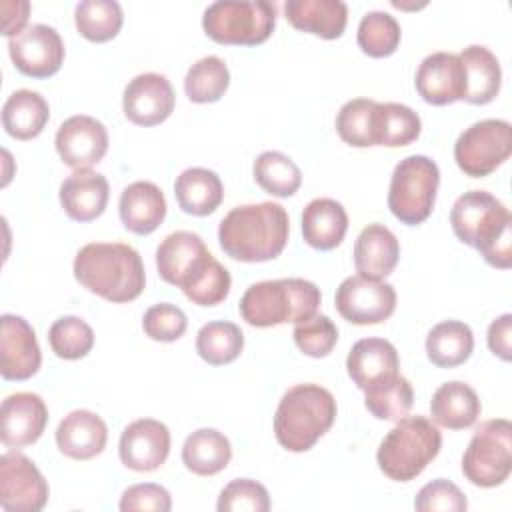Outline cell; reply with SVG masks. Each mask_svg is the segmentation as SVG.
Returning <instances> with one entry per match:
<instances>
[{
    "label": "cell",
    "mask_w": 512,
    "mask_h": 512,
    "mask_svg": "<svg viewBox=\"0 0 512 512\" xmlns=\"http://www.w3.org/2000/svg\"><path fill=\"white\" fill-rule=\"evenodd\" d=\"M156 268L164 282L178 286L196 306H216L230 292V272L190 230H176L158 244Z\"/></svg>",
    "instance_id": "cell-1"
},
{
    "label": "cell",
    "mask_w": 512,
    "mask_h": 512,
    "mask_svg": "<svg viewBox=\"0 0 512 512\" xmlns=\"http://www.w3.org/2000/svg\"><path fill=\"white\" fill-rule=\"evenodd\" d=\"M290 220L284 206L258 202L232 208L218 226V242L226 256L240 262H268L282 254Z\"/></svg>",
    "instance_id": "cell-2"
},
{
    "label": "cell",
    "mask_w": 512,
    "mask_h": 512,
    "mask_svg": "<svg viewBox=\"0 0 512 512\" xmlns=\"http://www.w3.org/2000/svg\"><path fill=\"white\" fill-rule=\"evenodd\" d=\"M456 238L480 252L494 268L512 266V214L486 190L464 192L450 210Z\"/></svg>",
    "instance_id": "cell-3"
},
{
    "label": "cell",
    "mask_w": 512,
    "mask_h": 512,
    "mask_svg": "<svg viewBox=\"0 0 512 512\" xmlns=\"http://www.w3.org/2000/svg\"><path fill=\"white\" fill-rule=\"evenodd\" d=\"M74 278L92 294L114 302L138 298L146 284L140 254L122 242H90L74 258Z\"/></svg>",
    "instance_id": "cell-4"
},
{
    "label": "cell",
    "mask_w": 512,
    "mask_h": 512,
    "mask_svg": "<svg viewBox=\"0 0 512 512\" xmlns=\"http://www.w3.org/2000/svg\"><path fill=\"white\" fill-rule=\"evenodd\" d=\"M336 400L320 384H296L284 392L274 414V434L290 452L310 450L334 424Z\"/></svg>",
    "instance_id": "cell-5"
},
{
    "label": "cell",
    "mask_w": 512,
    "mask_h": 512,
    "mask_svg": "<svg viewBox=\"0 0 512 512\" xmlns=\"http://www.w3.org/2000/svg\"><path fill=\"white\" fill-rule=\"evenodd\" d=\"M320 288L304 278L262 280L250 284L240 298L242 320L256 328H270L288 322H300L316 314L320 306Z\"/></svg>",
    "instance_id": "cell-6"
},
{
    "label": "cell",
    "mask_w": 512,
    "mask_h": 512,
    "mask_svg": "<svg viewBox=\"0 0 512 512\" xmlns=\"http://www.w3.org/2000/svg\"><path fill=\"white\" fill-rule=\"evenodd\" d=\"M442 434L426 416H404L382 438L376 460L380 470L396 482H410L438 456Z\"/></svg>",
    "instance_id": "cell-7"
},
{
    "label": "cell",
    "mask_w": 512,
    "mask_h": 512,
    "mask_svg": "<svg viewBox=\"0 0 512 512\" xmlns=\"http://www.w3.org/2000/svg\"><path fill=\"white\" fill-rule=\"evenodd\" d=\"M276 24V4L266 0H220L202 16L204 32L218 44L256 46L270 38Z\"/></svg>",
    "instance_id": "cell-8"
},
{
    "label": "cell",
    "mask_w": 512,
    "mask_h": 512,
    "mask_svg": "<svg viewBox=\"0 0 512 512\" xmlns=\"http://www.w3.org/2000/svg\"><path fill=\"white\" fill-rule=\"evenodd\" d=\"M440 184L438 164L422 154L400 160L388 188V208L402 224H422L434 210Z\"/></svg>",
    "instance_id": "cell-9"
},
{
    "label": "cell",
    "mask_w": 512,
    "mask_h": 512,
    "mask_svg": "<svg viewBox=\"0 0 512 512\" xmlns=\"http://www.w3.org/2000/svg\"><path fill=\"white\" fill-rule=\"evenodd\" d=\"M512 470V424L506 418L482 422L462 456V474L480 488H494L508 480Z\"/></svg>",
    "instance_id": "cell-10"
},
{
    "label": "cell",
    "mask_w": 512,
    "mask_h": 512,
    "mask_svg": "<svg viewBox=\"0 0 512 512\" xmlns=\"http://www.w3.org/2000/svg\"><path fill=\"white\" fill-rule=\"evenodd\" d=\"M512 152V126L500 118H486L468 126L454 144L458 168L472 178H484L502 166Z\"/></svg>",
    "instance_id": "cell-11"
},
{
    "label": "cell",
    "mask_w": 512,
    "mask_h": 512,
    "mask_svg": "<svg viewBox=\"0 0 512 512\" xmlns=\"http://www.w3.org/2000/svg\"><path fill=\"white\" fill-rule=\"evenodd\" d=\"M334 302L340 316L350 324H380L394 314L396 290L384 280L356 274L340 282Z\"/></svg>",
    "instance_id": "cell-12"
},
{
    "label": "cell",
    "mask_w": 512,
    "mask_h": 512,
    "mask_svg": "<svg viewBox=\"0 0 512 512\" xmlns=\"http://www.w3.org/2000/svg\"><path fill=\"white\" fill-rule=\"evenodd\" d=\"M48 492V482L28 456H0V506L6 512H38L46 506Z\"/></svg>",
    "instance_id": "cell-13"
},
{
    "label": "cell",
    "mask_w": 512,
    "mask_h": 512,
    "mask_svg": "<svg viewBox=\"0 0 512 512\" xmlns=\"http://www.w3.org/2000/svg\"><path fill=\"white\" fill-rule=\"evenodd\" d=\"M8 54L24 76L48 78L56 74L64 62V42L56 28L30 24L10 38Z\"/></svg>",
    "instance_id": "cell-14"
},
{
    "label": "cell",
    "mask_w": 512,
    "mask_h": 512,
    "mask_svg": "<svg viewBox=\"0 0 512 512\" xmlns=\"http://www.w3.org/2000/svg\"><path fill=\"white\" fill-rule=\"evenodd\" d=\"M42 364L34 328L16 314L0 318V374L4 380H28Z\"/></svg>",
    "instance_id": "cell-15"
},
{
    "label": "cell",
    "mask_w": 512,
    "mask_h": 512,
    "mask_svg": "<svg viewBox=\"0 0 512 512\" xmlns=\"http://www.w3.org/2000/svg\"><path fill=\"white\" fill-rule=\"evenodd\" d=\"M176 104V94L166 76L144 72L134 76L124 88L122 110L124 116L138 126L162 124Z\"/></svg>",
    "instance_id": "cell-16"
},
{
    "label": "cell",
    "mask_w": 512,
    "mask_h": 512,
    "mask_svg": "<svg viewBox=\"0 0 512 512\" xmlns=\"http://www.w3.org/2000/svg\"><path fill=\"white\" fill-rule=\"evenodd\" d=\"M56 152L74 170L98 164L108 150L106 126L86 114L66 118L56 132Z\"/></svg>",
    "instance_id": "cell-17"
},
{
    "label": "cell",
    "mask_w": 512,
    "mask_h": 512,
    "mask_svg": "<svg viewBox=\"0 0 512 512\" xmlns=\"http://www.w3.org/2000/svg\"><path fill=\"white\" fill-rule=\"evenodd\" d=\"M118 454L122 464L130 470L152 472L160 468L170 454L168 426L154 418H140L130 422L122 430Z\"/></svg>",
    "instance_id": "cell-18"
},
{
    "label": "cell",
    "mask_w": 512,
    "mask_h": 512,
    "mask_svg": "<svg viewBox=\"0 0 512 512\" xmlns=\"http://www.w3.org/2000/svg\"><path fill=\"white\" fill-rule=\"evenodd\" d=\"M414 86L424 102L432 106H446L466 96V72L452 52H434L426 56L414 78Z\"/></svg>",
    "instance_id": "cell-19"
},
{
    "label": "cell",
    "mask_w": 512,
    "mask_h": 512,
    "mask_svg": "<svg viewBox=\"0 0 512 512\" xmlns=\"http://www.w3.org/2000/svg\"><path fill=\"white\" fill-rule=\"evenodd\" d=\"M0 438L10 448L34 444L48 422V408L34 392H16L2 400Z\"/></svg>",
    "instance_id": "cell-20"
},
{
    "label": "cell",
    "mask_w": 512,
    "mask_h": 512,
    "mask_svg": "<svg viewBox=\"0 0 512 512\" xmlns=\"http://www.w3.org/2000/svg\"><path fill=\"white\" fill-rule=\"evenodd\" d=\"M108 196V180L90 168L74 170L60 184V204L64 212L76 222L96 220L106 210Z\"/></svg>",
    "instance_id": "cell-21"
},
{
    "label": "cell",
    "mask_w": 512,
    "mask_h": 512,
    "mask_svg": "<svg viewBox=\"0 0 512 512\" xmlns=\"http://www.w3.org/2000/svg\"><path fill=\"white\" fill-rule=\"evenodd\" d=\"M106 422L90 410H72L56 428L58 450L72 460H90L106 448Z\"/></svg>",
    "instance_id": "cell-22"
},
{
    "label": "cell",
    "mask_w": 512,
    "mask_h": 512,
    "mask_svg": "<svg viewBox=\"0 0 512 512\" xmlns=\"http://www.w3.org/2000/svg\"><path fill=\"white\" fill-rule=\"evenodd\" d=\"M118 212L126 230L146 236L164 222L166 198L154 182L138 180L122 190Z\"/></svg>",
    "instance_id": "cell-23"
},
{
    "label": "cell",
    "mask_w": 512,
    "mask_h": 512,
    "mask_svg": "<svg viewBox=\"0 0 512 512\" xmlns=\"http://www.w3.org/2000/svg\"><path fill=\"white\" fill-rule=\"evenodd\" d=\"M400 358L392 342L384 338H362L358 340L346 358V370L352 382L366 390L368 386L396 376Z\"/></svg>",
    "instance_id": "cell-24"
},
{
    "label": "cell",
    "mask_w": 512,
    "mask_h": 512,
    "mask_svg": "<svg viewBox=\"0 0 512 512\" xmlns=\"http://www.w3.org/2000/svg\"><path fill=\"white\" fill-rule=\"evenodd\" d=\"M284 14L296 30L324 40L340 38L348 22V6L340 0H288Z\"/></svg>",
    "instance_id": "cell-25"
},
{
    "label": "cell",
    "mask_w": 512,
    "mask_h": 512,
    "mask_svg": "<svg viewBox=\"0 0 512 512\" xmlns=\"http://www.w3.org/2000/svg\"><path fill=\"white\" fill-rule=\"evenodd\" d=\"M398 258V238L384 224H368L354 242V266L362 276L382 280L392 274Z\"/></svg>",
    "instance_id": "cell-26"
},
{
    "label": "cell",
    "mask_w": 512,
    "mask_h": 512,
    "mask_svg": "<svg viewBox=\"0 0 512 512\" xmlns=\"http://www.w3.org/2000/svg\"><path fill=\"white\" fill-rule=\"evenodd\" d=\"M348 230V214L334 198H314L302 212L304 242L316 250L336 248Z\"/></svg>",
    "instance_id": "cell-27"
},
{
    "label": "cell",
    "mask_w": 512,
    "mask_h": 512,
    "mask_svg": "<svg viewBox=\"0 0 512 512\" xmlns=\"http://www.w3.org/2000/svg\"><path fill=\"white\" fill-rule=\"evenodd\" d=\"M480 412L482 404L476 390L460 380L444 382L430 400L432 420L450 430L470 428Z\"/></svg>",
    "instance_id": "cell-28"
},
{
    "label": "cell",
    "mask_w": 512,
    "mask_h": 512,
    "mask_svg": "<svg viewBox=\"0 0 512 512\" xmlns=\"http://www.w3.org/2000/svg\"><path fill=\"white\" fill-rule=\"evenodd\" d=\"M174 196L182 212L192 216H208L220 206L224 186L216 172L194 166L180 172L174 182Z\"/></svg>",
    "instance_id": "cell-29"
},
{
    "label": "cell",
    "mask_w": 512,
    "mask_h": 512,
    "mask_svg": "<svg viewBox=\"0 0 512 512\" xmlns=\"http://www.w3.org/2000/svg\"><path fill=\"white\" fill-rule=\"evenodd\" d=\"M464 72H466V96L470 104H488L492 102L502 84V70L498 58L480 44H472L458 54Z\"/></svg>",
    "instance_id": "cell-30"
},
{
    "label": "cell",
    "mask_w": 512,
    "mask_h": 512,
    "mask_svg": "<svg viewBox=\"0 0 512 512\" xmlns=\"http://www.w3.org/2000/svg\"><path fill=\"white\" fill-rule=\"evenodd\" d=\"M50 118V106L42 94L22 88L8 96L2 106L4 130L16 140L36 138Z\"/></svg>",
    "instance_id": "cell-31"
},
{
    "label": "cell",
    "mask_w": 512,
    "mask_h": 512,
    "mask_svg": "<svg viewBox=\"0 0 512 512\" xmlns=\"http://www.w3.org/2000/svg\"><path fill=\"white\" fill-rule=\"evenodd\" d=\"M230 458V440L214 428H200L192 432L182 446L184 466L198 476H214L222 472L228 466Z\"/></svg>",
    "instance_id": "cell-32"
},
{
    "label": "cell",
    "mask_w": 512,
    "mask_h": 512,
    "mask_svg": "<svg viewBox=\"0 0 512 512\" xmlns=\"http://www.w3.org/2000/svg\"><path fill=\"white\" fill-rule=\"evenodd\" d=\"M474 350V334L460 320H444L426 336L428 360L438 368H456L464 364Z\"/></svg>",
    "instance_id": "cell-33"
},
{
    "label": "cell",
    "mask_w": 512,
    "mask_h": 512,
    "mask_svg": "<svg viewBox=\"0 0 512 512\" xmlns=\"http://www.w3.org/2000/svg\"><path fill=\"white\" fill-rule=\"evenodd\" d=\"M336 132L350 146H378V102L354 98L342 104L336 114Z\"/></svg>",
    "instance_id": "cell-34"
},
{
    "label": "cell",
    "mask_w": 512,
    "mask_h": 512,
    "mask_svg": "<svg viewBox=\"0 0 512 512\" xmlns=\"http://www.w3.org/2000/svg\"><path fill=\"white\" fill-rule=\"evenodd\" d=\"M364 404L374 418L396 422L404 418L414 404L412 384L402 374L390 376L364 390Z\"/></svg>",
    "instance_id": "cell-35"
},
{
    "label": "cell",
    "mask_w": 512,
    "mask_h": 512,
    "mask_svg": "<svg viewBox=\"0 0 512 512\" xmlns=\"http://www.w3.org/2000/svg\"><path fill=\"white\" fill-rule=\"evenodd\" d=\"M244 348V334L234 322L214 320L196 334V352L210 366L230 364Z\"/></svg>",
    "instance_id": "cell-36"
},
{
    "label": "cell",
    "mask_w": 512,
    "mask_h": 512,
    "mask_svg": "<svg viewBox=\"0 0 512 512\" xmlns=\"http://www.w3.org/2000/svg\"><path fill=\"white\" fill-rule=\"evenodd\" d=\"M252 172H254L256 184L264 192L278 198L292 196L302 184V172L294 164V160L276 150L262 152L254 160Z\"/></svg>",
    "instance_id": "cell-37"
},
{
    "label": "cell",
    "mask_w": 512,
    "mask_h": 512,
    "mask_svg": "<svg viewBox=\"0 0 512 512\" xmlns=\"http://www.w3.org/2000/svg\"><path fill=\"white\" fill-rule=\"evenodd\" d=\"M74 22L86 40L108 42L120 32L124 14L122 6L114 0H82L76 4Z\"/></svg>",
    "instance_id": "cell-38"
},
{
    "label": "cell",
    "mask_w": 512,
    "mask_h": 512,
    "mask_svg": "<svg viewBox=\"0 0 512 512\" xmlns=\"http://www.w3.org/2000/svg\"><path fill=\"white\" fill-rule=\"evenodd\" d=\"M230 84V72L222 58L204 56L194 62L184 78V92L190 102L208 104L224 96Z\"/></svg>",
    "instance_id": "cell-39"
},
{
    "label": "cell",
    "mask_w": 512,
    "mask_h": 512,
    "mask_svg": "<svg viewBox=\"0 0 512 512\" xmlns=\"http://www.w3.org/2000/svg\"><path fill=\"white\" fill-rule=\"evenodd\" d=\"M420 130V116L410 106L378 102V146H408L420 136Z\"/></svg>",
    "instance_id": "cell-40"
},
{
    "label": "cell",
    "mask_w": 512,
    "mask_h": 512,
    "mask_svg": "<svg viewBox=\"0 0 512 512\" xmlns=\"http://www.w3.org/2000/svg\"><path fill=\"white\" fill-rule=\"evenodd\" d=\"M400 34V24L392 14L372 10L362 16L356 40L364 54L372 58H384L396 52L400 44Z\"/></svg>",
    "instance_id": "cell-41"
},
{
    "label": "cell",
    "mask_w": 512,
    "mask_h": 512,
    "mask_svg": "<svg viewBox=\"0 0 512 512\" xmlns=\"http://www.w3.org/2000/svg\"><path fill=\"white\" fill-rule=\"evenodd\" d=\"M52 352L64 360L84 358L94 346V332L88 322L78 316H62L48 330Z\"/></svg>",
    "instance_id": "cell-42"
},
{
    "label": "cell",
    "mask_w": 512,
    "mask_h": 512,
    "mask_svg": "<svg viewBox=\"0 0 512 512\" xmlns=\"http://www.w3.org/2000/svg\"><path fill=\"white\" fill-rule=\"evenodd\" d=\"M292 336L300 352L310 358H324L338 342V328L326 314L316 312L310 318L296 322Z\"/></svg>",
    "instance_id": "cell-43"
},
{
    "label": "cell",
    "mask_w": 512,
    "mask_h": 512,
    "mask_svg": "<svg viewBox=\"0 0 512 512\" xmlns=\"http://www.w3.org/2000/svg\"><path fill=\"white\" fill-rule=\"evenodd\" d=\"M216 508L218 512H268L270 496L260 482L236 478L222 488Z\"/></svg>",
    "instance_id": "cell-44"
},
{
    "label": "cell",
    "mask_w": 512,
    "mask_h": 512,
    "mask_svg": "<svg viewBox=\"0 0 512 512\" xmlns=\"http://www.w3.org/2000/svg\"><path fill=\"white\" fill-rule=\"evenodd\" d=\"M142 328L146 336L156 342H174L186 332L188 318L178 306L160 302L144 312Z\"/></svg>",
    "instance_id": "cell-45"
},
{
    "label": "cell",
    "mask_w": 512,
    "mask_h": 512,
    "mask_svg": "<svg viewBox=\"0 0 512 512\" xmlns=\"http://www.w3.org/2000/svg\"><path fill=\"white\" fill-rule=\"evenodd\" d=\"M414 508L418 512H464L468 500L454 482L436 478L420 488Z\"/></svg>",
    "instance_id": "cell-46"
},
{
    "label": "cell",
    "mask_w": 512,
    "mask_h": 512,
    "mask_svg": "<svg viewBox=\"0 0 512 512\" xmlns=\"http://www.w3.org/2000/svg\"><path fill=\"white\" fill-rule=\"evenodd\" d=\"M172 508V498L170 492L154 482H144V484H134L124 490L120 498V510L122 512H168Z\"/></svg>",
    "instance_id": "cell-47"
},
{
    "label": "cell",
    "mask_w": 512,
    "mask_h": 512,
    "mask_svg": "<svg viewBox=\"0 0 512 512\" xmlns=\"http://www.w3.org/2000/svg\"><path fill=\"white\" fill-rule=\"evenodd\" d=\"M488 348L502 360L512 358V314H502L488 326Z\"/></svg>",
    "instance_id": "cell-48"
},
{
    "label": "cell",
    "mask_w": 512,
    "mask_h": 512,
    "mask_svg": "<svg viewBox=\"0 0 512 512\" xmlns=\"http://www.w3.org/2000/svg\"><path fill=\"white\" fill-rule=\"evenodd\" d=\"M14 12H10V8L6 4H2V34L8 38H14L16 34H20L26 26L28 20V12H30V4L28 2H12Z\"/></svg>",
    "instance_id": "cell-49"
}]
</instances>
